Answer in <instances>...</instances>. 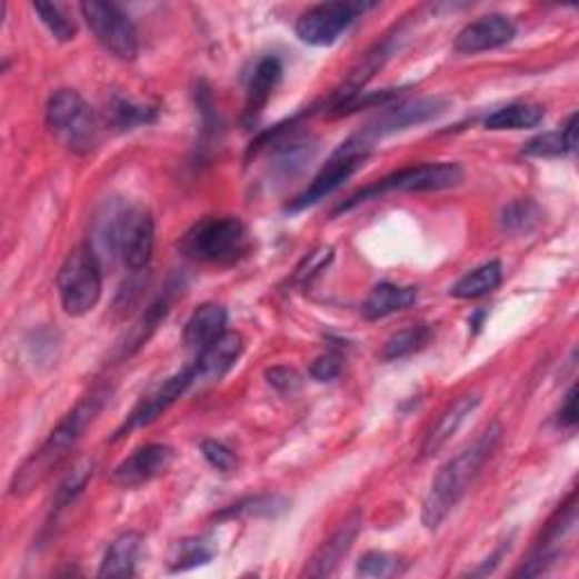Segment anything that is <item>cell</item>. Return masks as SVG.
I'll list each match as a JSON object with an SVG mask.
<instances>
[{"instance_id": "cell-18", "label": "cell", "mask_w": 579, "mask_h": 579, "mask_svg": "<svg viewBox=\"0 0 579 579\" xmlns=\"http://www.w3.org/2000/svg\"><path fill=\"white\" fill-rule=\"evenodd\" d=\"M480 395H465L458 401L450 403L439 421L432 426V430L426 435V441L421 446V458H432L439 450L453 439V435L462 428L467 417H471L480 406Z\"/></svg>"}, {"instance_id": "cell-13", "label": "cell", "mask_w": 579, "mask_h": 579, "mask_svg": "<svg viewBox=\"0 0 579 579\" xmlns=\"http://www.w3.org/2000/svg\"><path fill=\"white\" fill-rule=\"evenodd\" d=\"M198 382V373H196V367H186L181 369L179 373H174L172 378H168L161 388H157L152 395H148L137 408L134 412L127 417V421L120 426V430L116 432V439L124 437L127 432H132L137 428H143V426H150L152 421H157L166 410H170L177 399H181L192 385Z\"/></svg>"}, {"instance_id": "cell-38", "label": "cell", "mask_w": 579, "mask_h": 579, "mask_svg": "<svg viewBox=\"0 0 579 579\" xmlns=\"http://www.w3.org/2000/svg\"><path fill=\"white\" fill-rule=\"evenodd\" d=\"M340 371H342V360L338 353H325L310 365V376L319 382H329L338 378Z\"/></svg>"}, {"instance_id": "cell-19", "label": "cell", "mask_w": 579, "mask_h": 579, "mask_svg": "<svg viewBox=\"0 0 579 579\" xmlns=\"http://www.w3.org/2000/svg\"><path fill=\"white\" fill-rule=\"evenodd\" d=\"M281 76H283L281 59L274 54L263 57L259 63H256V69L247 84V104H244L247 122H253L263 113L266 104L270 102V98L274 96V89L281 82Z\"/></svg>"}, {"instance_id": "cell-20", "label": "cell", "mask_w": 579, "mask_h": 579, "mask_svg": "<svg viewBox=\"0 0 579 579\" xmlns=\"http://www.w3.org/2000/svg\"><path fill=\"white\" fill-rule=\"evenodd\" d=\"M222 333H227V310H224V306L202 303L186 321L183 342L190 351L202 353Z\"/></svg>"}, {"instance_id": "cell-3", "label": "cell", "mask_w": 579, "mask_h": 579, "mask_svg": "<svg viewBox=\"0 0 579 579\" xmlns=\"http://www.w3.org/2000/svg\"><path fill=\"white\" fill-rule=\"evenodd\" d=\"M96 238L111 259L130 272H141L152 261L154 220L141 207L113 202L98 218Z\"/></svg>"}, {"instance_id": "cell-23", "label": "cell", "mask_w": 579, "mask_h": 579, "mask_svg": "<svg viewBox=\"0 0 579 579\" xmlns=\"http://www.w3.org/2000/svg\"><path fill=\"white\" fill-rule=\"evenodd\" d=\"M168 306L170 301L166 297L157 299L137 321L132 325V329L124 333V338L120 340L118 349H116V358L122 360V358H130L134 356L148 340L150 336L157 331V327L161 325V319L168 315Z\"/></svg>"}, {"instance_id": "cell-29", "label": "cell", "mask_w": 579, "mask_h": 579, "mask_svg": "<svg viewBox=\"0 0 579 579\" xmlns=\"http://www.w3.org/2000/svg\"><path fill=\"white\" fill-rule=\"evenodd\" d=\"M432 338V329L428 325H415V327H408L399 333H395L388 342H385L382 351H380V358L385 362H392V360H401V358H408L417 351H421Z\"/></svg>"}, {"instance_id": "cell-8", "label": "cell", "mask_w": 579, "mask_h": 579, "mask_svg": "<svg viewBox=\"0 0 579 579\" xmlns=\"http://www.w3.org/2000/svg\"><path fill=\"white\" fill-rule=\"evenodd\" d=\"M371 148H373V141H369L362 132L351 137L349 141H345L331 154L327 166L319 170V174L312 179V183L301 192V196H297L290 202L288 211L297 213V211L315 207L317 202L329 198L331 192H336L349 177H353L365 166V161L371 154Z\"/></svg>"}, {"instance_id": "cell-25", "label": "cell", "mask_w": 579, "mask_h": 579, "mask_svg": "<svg viewBox=\"0 0 579 579\" xmlns=\"http://www.w3.org/2000/svg\"><path fill=\"white\" fill-rule=\"evenodd\" d=\"M577 150V113H572L561 130L546 132L535 137L523 146V154L550 159V157H566Z\"/></svg>"}, {"instance_id": "cell-28", "label": "cell", "mask_w": 579, "mask_h": 579, "mask_svg": "<svg viewBox=\"0 0 579 579\" xmlns=\"http://www.w3.org/2000/svg\"><path fill=\"white\" fill-rule=\"evenodd\" d=\"M543 222V211L532 200H513L500 213V229L509 236H528Z\"/></svg>"}, {"instance_id": "cell-15", "label": "cell", "mask_w": 579, "mask_h": 579, "mask_svg": "<svg viewBox=\"0 0 579 579\" xmlns=\"http://www.w3.org/2000/svg\"><path fill=\"white\" fill-rule=\"evenodd\" d=\"M513 37H517V26L511 23V19L502 14H487L460 30L456 39V50L460 54H478L502 48Z\"/></svg>"}, {"instance_id": "cell-27", "label": "cell", "mask_w": 579, "mask_h": 579, "mask_svg": "<svg viewBox=\"0 0 579 579\" xmlns=\"http://www.w3.org/2000/svg\"><path fill=\"white\" fill-rule=\"evenodd\" d=\"M502 281V266L498 261H489L469 274H465L453 288H450V297L456 299H480L491 295Z\"/></svg>"}, {"instance_id": "cell-9", "label": "cell", "mask_w": 579, "mask_h": 579, "mask_svg": "<svg viewBox=\"0 0 579 579\" xmlns=\"http://www.w3.org/2000/svg\"><path fill=\"white\" fill-rule=\"evenodd\" d=\"M84 21L89 23L93 37L98 43L113 54L116 59L132 61L139 54V32L120 8L113 3H98V0H89V3L80 6Z\"/></svg>"}, {"instance_id": "cell-16", "label": "cell", "mask_w": 579, "mask_h": 579, "mask_svg": "<svg viewBox=\"0 0 579 579\" xmlns=\"http://www.w3.org/2000/svg\"><path fill=\"white\" fill-rule=\"evenodd\" d=\"M360 528H362V513L353 511L351 517L333 532V537L317 548V552L310 557L303 575H308V577H331L338 570L340 561L353 548V543L360 535Z\"/></svg>"}, {"instance_id": "cell-5", "label": "cell", "mask_w": 579, "mask_h": 579, "mask_svg": "<svg viewBox=\"0 0 579 579\" xmlns=\"http://www.w3.org/2000/svg\"><path fill=\"white\" fill-rule=\"evenodd\" d=\"M61 308L71 317L91 312L102 295V263L91 244L76 247L57 274Z\"/></svg>"}, {"instance_id": "cell-6", "label": "cell", "mask_w": 579, "mask_h": 579, "mask_svg": "<svg viewBox=\"0 0 579 579\" xmlns=\"http://www.w3.org/2000/svg\"><path fill=\"white\" fill-rule=\"evenodd\" d=\"M465 179V170L460 163H450V161H441V163H421V166H410L403 168L399 172H392L385 179H378L376 183L358 190L356 196H351L347 202H342L336 213H345L351 211L356 207H360L362 202L376 200L378 196H385V192H426V190H446L453 188L458 183H462Z\"/></svg>"}, {"instance_id": "cell-11", "label": "cell", "mask_w": 579, "mask_h": 579, "mask_svg": "<svg viewBox=\"0 0 579 579\" xmlns=\"http://www.w3.org/2000/svg\"><path fill=\"white\" fill-rule=\"evenodd\" d=\"M448 109V100L443 98H419V100H408L401 102L397 107H388L376 120H371L362 134L369 141H378L382 137H390L403 130H410V127L430 122L435 118H439L441 113H446Z\"/></svg>"}, {"instance_id": "cell-31", "label": "cell", "mask_w": 579, "mask_h": 579, "mask_svg": "<svg viewBox=\"0 0 579 579\" xmlns=\"http://www.w3.org/2000/svg\"><path fill=\"white\" fill-rule=\"evenodd\" d=\"M107 118L118 130H132L137 124H148L157 120V111L152 107L134 104L124 98H113L107 109Z\"/></svg>"}, {"instance_id": "cell-26", "label": "cell", "mask_w": 579, "mask_h": 579, "mask_svg": "<svg viewBox=\"0 0 579 579\" xmlns=\"http://www.w3.org/2000/svg\"><path fill=\"white\" fill-rule=\"evenodd\" d=\"M546 111L539 104L532 102H511L498 111H493L491 116H487L485 127L493 132H502V130H532L541 120H543Z\"/></svg>"}, {"instance_id": "cell-12", "label": "cell", "mask_w": 579, "mask_h": 579, "mask_svg": "<svg viewBox=\"0 0 579 579\" xmlns=\"http://www.w3.org/2000/svg\"><path fill=\"white\" fill-rule=\"evenodd\" d=\"M575 523H577V502H575V493H570L568 500L557 509V513L546 526L541 539L537 541L532 557L523 563V568L517 572V577H535V575L546 572L559 559L561 546L575 530Z\"/></svg>"}, {"instance_id": "cell-36", "label": "cell", "mask_w": 579, "mask_h": 579, "mask_svg": "<svg viewBox=\"0 0 579 579\" xmlns=\"http://www.w3.org/2000/svg\"><path fill=\"white\" fill-rule=\"evenodd\" d=\"M202 456L207 458V462L218 469L220 473H229L236 469V456L229 446H224L222 441L216 439H207L202 441Z\"/></svg>"}, {"instance_id": "cell-34", "label": "cell", "mask_w": 579, "mask_h": 579, "mask_svg": "<svg viewBox=\"0 0 579 579\" xmlns=\"http://www.w3.org/2000/svg\"><path fill=\"white\" fill-rule=\"evenodd\" d=\"M401 568L399 559L395 555L388 552H367L360 561L356 572L360 577H390L397 575Z\"/></svg>"}, {"instance_id": "cell-10", "label": "cell", "mask_w": 579, "mask_h": 579, "mask_svg": "<svg viewBox=\"0 0 579 579\" xmlns=\"http://www.w3.org/2000/svg\"><path fill=\"white\" fill-rule=\"evenodd\" d=\"M373 6L365 3H319L310 10H306L297 26L295 32L299 41L315 46V48H327L333 46L342 32L351 28V23Z\"/></svg>"}, {"instance_id": "cell-7", "label": "cell", "mask_w": 579, "mask_h": 579, "mask_svg": "<svg viewBox=\"0 0 579 579\" xmlns=\"http://www.w3.org/2000/svg\"><path fill=\"white\" fill-rule=\"evenodd\" d=\"M46 120L50 132L76 154H89L98 146V120L87 100L73 89L52 93L46 107Z\"/></svg>"}, {"instance_id": "cell-32", "label": "cell", "mask_w": 579, "mask_h": 579, "mask_svg": "<svg viewBox=\"0 0 579 579\" xmlns=\"http://www.w3.org/2000/svg\"><path fill=\"white\" fill-rule=\"evenodd\" d=\"M93 478V465L91 462H82L78 465L67 478H63V482L59 485L57 489V496L52 500V517L57 519V513L67 509L89 485V480Z\"/></svg>"}, {"instance_id": "cell-35", "label": "cell", "mask_w": 579, "mask_h": 579, "mask_svg": "<svg viewBox=\"0 0 579 579\" xmlns=\"http://www.w3.org/2000/svg\"><path fill=\"white\" fill-rule=\"evenodd\" d=\"M331 261H333V247H319V249L310 251L306 259L299 263V268L295 270L292 283H308L310 279H315L321 270H325Z\"/></svg>"}, {"instance_id": "cell-14", "label": "cell", "mask_w": 579, "mask_h": 579, "mask_svg": "<svg viewBox=\"0 0 579 579\" xmlns=\"http://www.w3.org/2000/svg\"><path fill=\"white\" fill-rule=\"evenodd\" d=\"M174 460V450L166 443H148L137 448L134 453L122 460L113 473L111 482L122 489H137L148 485L150 480L163 476Z\"/></svg>"}, {"instance_id": "cell-17", "label": "cell", "mask_w": 579, "mask_h": 579, "mask_svg": "<svg viewBox=\"0 0 579 579\" xmlns=\"http://www.w3.org/2000/svg\"><path fill=\"white\" fill-rule=\"evenodd\" d=\"M244 342L240 333L227 331L222 333L213 345H209L202 353H198V360L192 362L198 373V382H213L220 380L242 356Z\"/></svg>"}, {"instance_id": "cell-39", "label": "cell", "mask_w": 579, "mask_h": 579, "mask_svg": "<svg viewBox=\"0 0 579 579\" xmlns=\"http://www.w3.org/2000/svg\"><path fill=\"white\" fill-rule=\"evenodd\" d=\"M577 385H572V388L568 390L563 403H561V410H559V426L561 428H575L577 423Z\"/></svg>"}, {"instance_id": "cell-22", "label": "cell", "mask_w": 579, "mask_h": 579, "mask_svg": "<svg viewBox=\"0 0 579 579\" xmlns=\"http://www.w3.org/2000/svg\"><path fill=\"white\" fill-rule=\"evenodd\" d=\"M143 550V537L139 532L120 535L107 550L102 566L98 570L100 577H132L137 575V561Z\"/></svg>"}, {"instance_id": "cell-24", "label": "cell", "mask_w": 579, "mask_h": 579, "mask_svg": "<svg viewBox=\"0 0 579 579\" xmlns=\"http://www.w3.org/2000/svg\"><path fill=\"white\" fill-rule=\"evenodd\" d=\"M290 509V500L281 493H259V496H249L231 507H227L224 511H220L216 519L224 521V519H274L281 517Z\"/></svg>"}, {"instance_id": "cell-2", "label": "cell", "mask_w": 579, "mask_h": 579, "mask_svg": "<svg viewBox=\"0 0 579 579\" xmlns=\"http://www.w3.org/2000/svg\"><path fill=\"white\" fill-rule=\"evenodd\" d=\"M500 439H502V426L493 421L471 446H467L462 453H458L437 473L423 500V511H421V521L428 530H437L446 521L448 513L453 511L458 502L467 496L480 469L493 456Z\"/></svg>"}, {"instance_id": "cell-30", "label": "cell", "mask_w": 579, "mask_h": 579, "mask_svg": "<svg viewBox=\"0 0 579 579\" xmlns=\"http://www.w3.org/2000/svg\"><path fill=\"white\" fill-rule=\"evenodd\" d=\"M216 546L211 539L207 537H198V539H183L174 546L172 559H170V570L172 572H181V570H190L209 563L216 557Z\"/></svg>"}, {"instance_id": "cell-33", "label": "cell", "mask_w": 579, "mask_h": 579, "mask_svg": "<svg viewBox=\"0 0 579 579\" xmlns=\"http://www.w3.org/2000/svg\"><path fill=\"white\" fill-rule=\"evenodd\" d=\"M34 14L39 17V21L50 30V34L57 41H73L78 34V26L73 19H69V14L63 12L59 6L52 3H34L32 6Z\"/></svg>"}, {"instance_id": "cell-37", "label": "cell", "mask_w": 579, "mask_h": 579, "mask_svg": "<svg viewBox=\"0 0 579 579\" xmlns=\"http://www.w3.org/2000/svg\"><path fill=\"white\" fill-rule=\"evenodd\" d=\"M266 378L281 395H295L301 388V376L290 367H272L266 371Z\"/></svg>"}, {"instance_id": "cell-21", "label": "cell", "mask_w": 579, "mask_h": 579, "mask_svg": "<svg viewBox=\"0 0 579 579\" xmlns=\"http://www.w3.org/2000/svg\"><path fill=\"white\" fill-rule=\"evenodd\" d=\"M417 301V288H403L395 283H378L362 301V317L369 321L385 319L395 312L410 308Z\"/></svg>"}, {"instance_id": "cell-4", "label": "cell", "mask_w": 579, "mask_h": 579, "mask_svg": "<svg viewBox=\"0 0 579 579\" xmlns=\"http://www.w3.org/2000/svg\"><path fill=\"white\" fill-rule=\"evenodd\" d=\"M249 231L236 216L204 218L192 224L179 240L186 259L209 266H229L247 253Z\"/></svg>"}, {"instance_id": "cell-1", "label": "cell", "mask_w": 579, "mask_h": 579, "mask_svg": "<svg viewBox=\"0 0 579 579\" xmlns=\"http://www.w3.org/2000/svg\"><path fill=\"white\" fill-rule=\"evenodd\" d=\"M109 397H111L109 388H96L91 395L80 399V403L73 410L63 415V419L54 426L48 439L17 469L10 485L14 496H26L43 480H48V476L69 458L76 443L82 439L84 430L102 412Z\"/></svg>"}]
</instances>
